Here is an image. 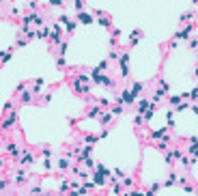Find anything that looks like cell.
<instances>
[{"label":"cell","instance_id":"4dcf8cb0","mask_svg":"<svg viewBox=\"0 0 198 196\" xmlns=\"http://www.w3.org/2000/svg\"><path fill=\"white\" fill-rule=\"evenodd\" d=\"M118 56H121V54H118V52H114V50H112V52H110V54H108V60H118Z\"/></svg>","mask_w":198,"mask_h":196},{"label":"cell","instance_id":"f1b7e54d","mask_svg":"<svg viewBox=\"0 0 198 196\" xmlns=\"http://www.w3.org/2000/svg\"><path fill=\"white\" fill-rule=\"evenodd\" d=\"M76 175H78L82 181H88V173H84V170H82V173H80V170H76Z\"/></svg>","mask_w":198,"mask_h":196},{"label":"cell","instance_id":"9c48e42d","mask_svg":"<svg viewBox=\"0 0 198 196\" xmlns=\"http://www.w3.org/2000/svg\"><path fill=\"white\" fill-rule=\"evenodd\" d=\"M50 35H52V30L47 26H41V30L37 33V39H50Z\"/></svg>","mask_w":198,"mask_h":196},{"label":"cell","instance_id":"9a60e30c","mask_svg":"<svg viewBox=\"0 0 198 196\" xmlns=\"http://www.w3.org/2000/svg\"><path fill=\"white\" fill-rule=\"evenodd\" d=\"M7 151H9L13 157H17V155H19V149H17V144H13V142H11V144H7Z\"/></svg>","mask_w":198,"mask_h":196},{"label":"cell","instance_id":"4fadbf2b","mask_svg":"<svg viewBox=\"0 0 198 196\" xmlns=\"http://www.w3.org/2000/svg\"><path fill=\"white\" fill-rule=\"evenodd\" d=\"M110 121H112V112H110V114H104V112H101V116H99V125H108Z\"/></svg>","mask_w":198,"mask_h":196},{"label":"cell","instance_id":"d6a6232c","mask_svg":"<svg viewBox=\"0 0 198 196\" xmlns=\"http://www.w3.org/2000/svg\"><path fill=\"white\" fill-rule=\"evenodd\" d=\"M97 69H99V71H106V69H108V60H101V63L97 65Z\"/></svg>","mask_w":198,"mask_h":196},{"label":"cell","instance_id":"c3c4849f","mask_svg":"<svg viewBox=\"0 0 198 196\" xmlns=\"http://www.w3.org/2000/svg\"><path fill=\"white\" fill-rule=\"evenodd\" d=\"M196 104H198V97H196Z\"/></svg>","mask_w":198,"mask_h":196},{"label":"cell","instance_id":"7dc6e473","mask_svg":"<svg viewBox=\"0 0 198 196\" xmlns=\"http://www.w3.org/2000/svg\"><path fill=\"white\" fill-rule=\"evenodd\" d=\"M0 166H2V160H0Z\"/></svg>","mask_w":198,"mask_h":196},{"label":"cell","instance_id":"d6986e66","mask_svg":"<svg viewBox=\"0 0 198 196\" xmlns=\"http://www.w3.org/2000/svg\"><path fill=\"white\" fill-rule=\"evenodd\" d=\"M187 108H189V104H187V101H185V104H183V101H179V104L175 106V112H183V110H187Z\"/></svg>","mask_w":198,"mask_h":196},{"label":"cell","instance_id":"6da1fadb","mask_svg":"<svg viewBox=\"0 0 198 196\" xmlns=\"http://www.w3.org/2000/svg\"><path fill=\"white\" fill-rule=\"evenodd\" d=\"M90 78H93V82L95 84H106V86H114V80L112 78H108V76H104L101 71H99L97 67L90 71Z\"/></svg>","mask_w":198,"mask_h":196},{"label":"cell","instance_id":"74e56055","mask_svg":"<svg viewBox=\"0 0 198 196\" xmlns=\"http://www.w3.org/2000/svg\"><path fill=\"white\" fill-rule=\"evenodd\" d=\"M123 183H125L127 187H131V185H134V179H131V177H125V179H123Z\"/></svg>","mask_w":198,"mask_h":196},{"label":"cell","instance_id":"e0dca14e","mask_svg":"<svg viewBox=\"0 0 198 196\" xmlns=\"http://www.w3.org/2000/svg\"><path fill=\"white\" fill-rule=\"evenodd\" d=\"M166 132H168V125H166V127H162V129H157V132H153V134H151V138H153V140H157V138H162Z\"/></svg>","mask_w":198,"mask_h":196},{"label":"cell","instance_id":"1f68e13d","mask_svg":"<svg viewBox=\"0 0 198 196\" xmlns=\"http://www.w3.org/2000/svg\"><path fill=\"white\" fill-rule=\"evenodd\" d=\"M58 166H60L63 170H67V168H69V160H65V157H63V160L58 162Z\"/></svg>","mask_w":198,"mask_h":196},{"label":"cell","instance_id":"484cf974","mask_svg":"<svg viewBox=\"0 0 198 196\" xmlns=\"http://www.w3.org/2000/svg\"><path fill=\"white\" fill-rule=\"evenodd\" d=\"M56 67H58V69H63V67H67V60H65L63 56H58V58H56Z\"/></svg>","mask_w":198,"mask_h":196},{"label":"cell","instance_id":"ba28073f","mask_svg":"<svg viewBox=\"0 0 198 196\" xmlns=\"http://www.w3.org/2000/svg\"><path fill=\"white\" fill-rule=\"evenodd\" d=\"M11 179H13V177H11ZM13 181H15V185H24V183L28 181V177H26V173H22V170H19V173L15 175V179H13Z\"/></svg>","mask_w":198,"mask_h":196},{"label":"cell","instance_id":"836d02e7","mask_svg":"<svg viewBox=\"0 0 198 196\" xmlns=\"http://www.w3.org/2000/svg\"><path fill=\"white\" fill-rule=\"evenodd\" d=\"M84 164H86L88 168H93V166H95V162L90 160V155H86V157H84Z\"/></svg>","mask_w":198,"mask_h":196},{"label":"cell","instance_id":"83f0119b","mask_svg":"<svg viewBox=\"0 0 198 196\" xmlns=\"http://www.w3.org/2000/svg\"><path fill=\"white\" fill-rule=\"evenodd\" d=\"M13 179H0V190H7V185L11 183Z\"/></svg>","mask_w":198,"mask_h":196},{"label":"cell","instance_id":"ee69618b","mask_svg":"<svg viewBox=\"0 0 198 196\" xmlns=\"http://www.w3.org/2000/svg\"><path fill=\"white\" fill-rule=\"evenodd\" d=\"M43 155L50 157V155H52V149H50V146H45V149H43Z\"/></svg>","mask_w":198,"mask_h":196},{"label":"cell","instance_id":"ffe728a7","mask_svg":"<svg viewBox=\"0 0 198 196\" xmlns=\"http://www.w3.org/2000/svg\"><path fill=\"white\" fill-rule=\"evenodd\" d=\"M175 183H177V175H175V173H172V175L168 177V181H166L164 185H166V187H172V185H175Z\"/></svg>","mask_w":198,"mask_h":196},{"label":"cell","instance_id":"b9f144b4","mask_svg":"<svg viewBox=\"0 0 198 196\" xmlns=\"http://www.w3.org/2000/svg\"><path fill=\"white\" fill-rule=\"evenodd\" d=\"M134 123H136V125H142V123H144V119H142V116H140V114H138V116H136V119H134Z\"/></svg>","mask_w":198,"mask_h":196},{"label":"cell","instance_id":"52a82bcc","mask_svg":"<svg viewBox=\"0 0 198 196\" xmlns=\"http://www.w3.org/2000/svg\"><path fill=\"white\" fill-rule=\"evenodd\" d=\"M78 22L80 24H93V15L84 13V11H78Z\"/></svg>","mask_w":198,"mask_h":196},{"label":"cell","instance_id":"681fc988","mask_svg":"<svg viewBox=\"0 0 198 196\" xmlns=\"http://www.w3.org/2000/svg\"><path fill=\"white\" fill-rule=\"evenodd\" d=\"M196 60H198V54H196Z\"/></svg>","mask_w":198,"mask_h":196},{"label":"cell","instance_id":"30bf717a","mask_svg":"<svg viewBox=\"0 0 198 196\" xmlns=\"http://www.w3.org/2000/svg\"><path fill=\"white\" fill-rule=\"evenodd\" d=\"M19 166H26V164H35V157L30 155V153H26V155H22V160L17 162Z\"/></svg>","mask_w":198,"mask_h":196},{"label":"cell","instance_id":"3957f363","mask_svg":"<svg viewBox=\"0 0 198 196\" xmlns=\"http://www.w3.org/2000/svg\"><path fill=\"white\" fill-rule=\"evenodd\" d=\"M15 121H17V114H15V112H11V114L2 121V125H0V127H2V129H9V127H13V125H15Z\"/></svg>","mask_w":198,"mask_h":196},{"label":"cell","instance_id":"7bdbcfd3","mask_svg":"<svg viewBox=\"0 0 198 196\" xmlns=\"http://www.w3.org/2000/svg\"><path fill=\"white\" fill-rule=\"evenodd\" d=\"M189 47H198V37H194V39L189 41Z\"/></svg>","mask_w":198,"mask_h":196},{"label":"cell","instance_id":"f546056e","mask_svg":"<svg viewBox=\"0 0 198 196\" xmlns=\"http://www.w3.org/2000/svg\"><path fill=\"white\" fill-rule=\"evenodd\" d=\"M155 192H159V183H153L151 187H148V192H146V194H155Z\"/></svg>","mask_w":198,"mask_h":196},{"label":"cell","instance_id":"8fae6325","mask_svg":"<svg viewBox=\"0 0 198 196\" xmlns=\"http://www.w3.org/2000/svg\"><path fill=\"white\" fill-rule=\"evenodd\" d=\"M86 116H90V119H99L101 116V108H97V106H93L88 112H86Z\"/></svg>","mask_w":198,"mask_h":196},{"label":"cell","instance_id":"f907efd6","mask_svg":"<svg viewBox=\"0 0 198 196\" xmlns=\"http://www.w3.org/2000/svg\"><path fill=\"white\" fill-rule=\"evenodd\" d=\"M196 11H198V9H196Z\"/></svg>","mask_w":198,"mask_h":196},{"label":"cell","instance_id":"8d00e7d4","mask_svg":"<svg viewBox=\"0 0 198 196\" xmlns=\"http://www.w3.org/2000/svg\"><path fill=\"white\" fill-rule=\"evenodd\" d=\"M78 80H80L82 84H88V76H84V73H80V76H78Z\"/></svg>","mask_w":198,"mask_h":196},{"label":"cell","instance_id":"5bb4252c","mask_svg":"<svg viewBox=\"0 0 198 196\" xmlns=\"http://www.w3.org/2000/svg\"><path fill=\"white\" fill-rule=\"evenodd\" d=\"M179 162H181V166H183V168H189V166H192V157H187V155H183V153H181Z\"/></svg>","mask_w":198,"mask_h":196},{"label":"cell","instance_id":"4316f807","mask_svg":"<svg viewBox=\"0 0 198 196\" xmlns=\"http://www.w3.org/2000/svg\"><path fill=\"white\" fill-rule=\"evenodd\" d=\"M58 190H60V192H69V190H71V185H69L67 181H63V183L58 185Z\"/></svg>","mask_w":198,"mask_h":196},{"label":"cell","instance_id":"f6af8a7d","mask_svg":"<svg viewBox=\"0 0 198 196\" xmlns=\"http://www.w3.org/2000/svg\"><path fill=\"white\" fill-rule=\"evenodd\" d=\"M43 166H45V170H50V168H52V164H50V160L45 157V162H43Z\"/></svg>","mask_w":198,"mask_h":196},{"label":"cell","instance_id":"5b68a950","mask_svg":"<svg viewBox=\"0 0 198 196\" xmlns=\"http://www.w3.org/2000/svg\"><path fill=\"white\" fill-rule=\"evenodd\" d=\"M93 183H95L97 187H101V185H106V177H104V173H101V170H97V173L93 175Z\"/></svg>","mask_w":198,"mask_h":196},{"label":"cell","instance_id":"e575fe53","mask_svg":"<svg viewBox=\"0 0 198 196\" xmlns=\"http://www.w3.org/2000/svg\"><path fill=\"white\" fill-rule=\"evenodd\" d=\"M67 52V41H60V56H65Z\"/></svg>","mask_w":198,"mask_h":196},{"label":"cell","instance_id":"8992f818","mask_svg":"<svg viewBox=\"0 0 198 196\" xmlns=\"http://www.w3.org/2000/svg\"><path fill=\"white\" fill-rule=\"evenodd\" d=\"M192 28H194V24H187V26H185L183 30H179V33L175 35V39H189V33H192Z\"/></svg>","mask_w":198,"mask_h":196},{"label":"cell","instance_id":"60d3db41","mask_svg":"<svg viewBox=\"0 0 198 196\" xmlns=\"http://www.w3.org/2000/svg\"><path fill=\"white\" fill-rule=\"evenodd\" d=\"M121 190H123V187H121V183H116V181H114V187H112V192H114V194H121Z\"/></svg>","mask_w":198,"mask_h":196},{"label":"cell","instance_id":"7a4b0ae2","mask_svg":"<svg viewBox=\"0 0 198 196\" xmlns=\"http://www.w3.org/2000/svg\"><path fill=\"white\" fill-rule=\"evenodd\" d=\"M118 63H121V78H127V76H129V67H127L129 54H121V56H118Z\"/></svg>","mask_w":198,"mask_h":196},{"label":"cell","instance_id":"cb8c5ba5","mask_svg":"<svg viewBox=\"0 0 198 196\" xmlns=\"http://www.w3.org/2000/svg\"><path fill=\"white\" fill-rule=\"evenodd\" d=\"M175 157H177L175 151H168V153H166V162H168V164H175Z\"/></svg>","mask_w":198,"mask_h":196},{"label":"cell","instance_id":"f35d334b","mask_svg":"<svg viewBox=\"0 0 198 196\" xmlns=\"http://www.w3.org/2000/svg\"><path fill=\"white\" fill-rule=\"evenodd\" d=\"M189 19H192V13H183V15H181V22H183V24L189 22Z\"/></svg>","mask_w":198,"mask_h":196},{"label":"cell","instance_id":"44dd1931","mask_svg":"<svg viewBox=\"0 0 198 196\" xmlns=\"http://www.w3.org/2000/svg\"><path fill=\"white\" fill-rule=\"evenodd\" d=\"M179 101H181V95H172V97H168V104H170V106H177Z\"/></svg>","mask_w":198,"mask_h":196},{"label":"cell","instance_id":"7402d4cb","mask_svg":"<svg viewBox=\"0 0 198 196\" xmlns=\"http://www.w3.org/2000/svg\"><path fill=\"white\" fill-rule=\"evenodd\" d=\"M65 26H67V33H73V30H76V22L67 19V22H65Z\"/></svg>","mask_w":198,"mask_h":196},{"label":"cell","instance_id":"2e32d148","mask_svg":"<svg viewBox=\"0 0 198 196\" xmlns=\"http://www.w3.org/2000/svg\"><path fill=\"white\" fill-rule=\"evenodd\" d=\"M30 97H32V91H22V97H19V99H22V104H28Z\"/></svg>","mask_w":198,"mask_h":196},{"label":"cell","instance_id":"277c9868","mask_svg":"<svg viewBox=\"0 0 198 196\" xmlns=\"http://www.w3.org/2000/svg\"><path fill=\"white\" fill-rule=\"evenodd\" d=\"M123 101H125V106H131L136 101V95L131 93V88H125L123 91Z\"/></svg>","mask_w":198,"mask_h":196},{"label":"cell","instance_id":"bcb514c9","mask_svg":"<svg viewBox=\"0 0 198 196\" xmlns=\"http://www.w3.org/2000/svg\"><path fill=\"white\" fill-rule=\"evenodd\" d=\"M194 76H196V78H198V67H196V71H194Z\"/></svg>","mask_w":198,"mask_h":196},{"label":"cell","instance_id":"ab89813d","mask_svg":"<svg viewBox=\"0 0 198 196\" xmlns=\"http://www.w3.org/2000/svg\"><path fill=\"white\" fill-rule=\"evenodd\" d=\"M84 142H88V144H93V142H97V138H95V136H84Z\"/></svg>","mask_w":198,"mask_h":196},{"label":"cell","instance_id":"603a6c76","mask_svg":"<svg viewBox=\"0 0 198 196\" xmlns=\"http://www.w3.org/2000/svg\"><path fill=\"white\" fill-rule=\"evenodd\" d=\"M110 112H112V116H116V114H123V106H114V108H110Z\"/></svg>","mask_w":198,"mask_h":196},{"label":"cell","instance_id":"ac0fdd59","mask_svg":"<svg viewBox=\"0 0 198 196\" xmlns=\"http://www.w3.org/2000/svg\"><path fill=\"white\" fill-rule=\"evenodd\" d=\"M142 88H144V84H142V82H136V84H134V86H131V93H134V95H136V97H138V95H140V91H142Z\"/></svg>","mask_w":198,"mask_h":196},{"label":"cell","instance_id":"d590c367","mask_svg":"<svg viewBox=\"0 0 198 196\" xmlns=\"http://www.w3.org/2000/svg\"><path fill=\"white\" fill-rule=\"evenodd\" d=\"M63 2H65V0H50V5H52V7H63Z\"/></svg>","mask_w":198,"mask_h":196},{"label":"cell","instance_id":"7c38bea8","mask_svg":"<svg viewBox=\"0 0 198 196\" xmlns=\"http://www.w3.org/2000/svg\"><path fill=\"white\" fill-rule=\"evenodd\" d=\"M140 35H142V30H134V33L129 35V43H131V45H136V43L140 41Z\"/></svg>","mask_w":198,"mask_h":196},{"label":"cell","instance_id":"d4e9b609","mask_svg":"<svg viewBox=\"0 0 198 196\" xmlns=\"http://www.w3.org/2000/svg\"><path fill=\"white\" fill-rule=\"evenodd\" d=\"M73 7H76V11H82L84 9V0H73Z\"/></svg>","mask_w":198,"mask_h":196}]
</instances>
